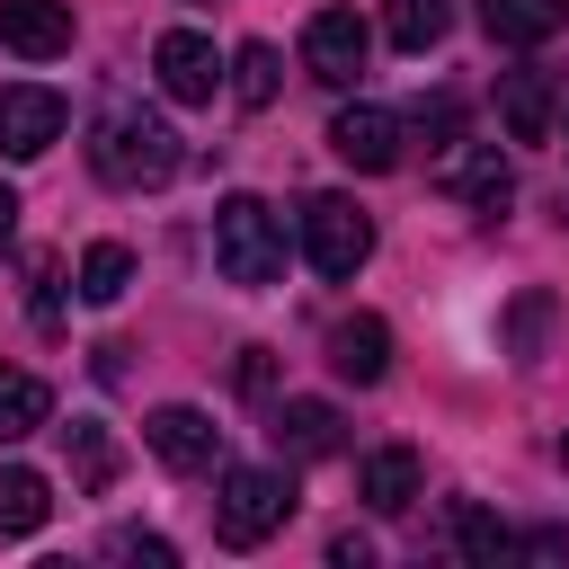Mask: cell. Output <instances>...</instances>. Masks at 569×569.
Listing matches in <instances>:
<instances>
[{"label": "cell", "instance_id": "7a4b0ae2", "mask_svg": "<svg viewBox=\"0 0 569 569\" xmlns=\"http://www.w3.org/2000/svg\"><path fill=\"white\" fill-rule=\"evenodd\" d=\"M213 267L231 284H249V293L284 276V222H276L267 196H222L213 204Z\"/></svg>", "mask_w": 569, "mask_h": 569}, {"label": "cell", "instance_id": "603a6c76", "mask_svg": "<svg viewBox=\"0 0 569 569\" xmlns=\"http://www.w3.org/2000/svg\"><path fill=\"white\" fill-rule=\"evenodd\" d=\"M453 542H462V560H516V533L498 525V516H480V507H453Z\"/></svg>", "mask_w": 569, "mask_h": 569}, {"label": "cell", "instance_id": "6da1fadb", "mask_svg": "<svg viewBox=\"0 0 569 569\" xmlns=\"http://www.w3.org/2000/svg\"><path fill=\"white\" fill-rule=\"evenodd\" d=\"M178 133L151 116V107H107L98 124H89V169L107 178V187H124V196H142V187H169L178 178Z\"/></svg>", "mask_w": 569, "mask_h": 569}, {"label": "cell", "instance_id": "d6986e66", "mask_svg": "<svg viewBox=\"0 0 569 569\" xmlns=\"http://www.w3.org/2000/svg\"><path fill=\"white\" fill-rule=\"evenodd\" d=\"M445 27H453V9H445V0H382V36H391L400 53H436V44H445Z\"/></svg>", "mask_w": 569, "mask_h": 569}, {"label": "cell", "instance_id": "ac0fdd59", "mask_svg": "<svg viewBox=\"0 0 569 569\" xmlns=\"http://www.w3.org/2000/svg\"><path fill=\"white\" fill-rule=\"evenodd\" d=\"M53 516V489H44V471H27V462H0V533H36Z\"/></svg>", "mask_w": 569, "mask_h": 569}, {"label": "cell", "instance_id": "ba28073f", "mask_svg": "<svg viewBox=\"0 0 569 569\" xmlns=\"http://www.w3.org/2000/svg\"><path fill=\"white\" fill-rule=\"evenodd\" d=\"M151 71H160V89H169L178 107H213V89H222V62H213V44H204L196 27H169V36L151 44Z\"/></svg>", "mask_w": 569, "mask_h": 569}, {"label": "cell", "instance_id": "4dcf8cb0", "mask_svg": "<svg viewBox=\"0 0 569 569\" xmlns=\"http://www.w3.org/2000/svg\"><path fill=\"white\" fill-rule=\"evenodd\" d=\"M560 462H569V436H560Z\"/></svg>", "mask_w": 569, "mask_h": 569}, {"label": "cell", "instance_id": "7402d4cb", "mask_svg": "<svg viewBox=\"0 0 569 569\" xmlns=\"http://www.w3.org/2000/svg\"><path fill=\"white\" fill-rule=\"evenodd\" d=\"M62 445H71L80 489H107V480H116V445H107V427H98V418H71V427H62Z\"/></svg>", "mask_w": 569, "mask_h": 569}, {"label": "cell", "instance_id": "ffe728a7", "mask_svg": "<svg viewBox=\"0 0 569 569\" xmlns=\"http://www.w3.org/2000/svg\"><path fill=\"white\" fill-rule=\"evenodd\" d=\"M133 284V249L124 240H89L80 249V302H124Z\"/></svg>", "mask_w": 569, "mask_h": 569}, {"label": "cell", "instance_id": "277c9868", "mask_svg": "<svg viewBox=\"0 0 569 569\" xmlns=\"http://www.w3.org/2000/svg\"><path fill=\"white\" fill-rule=\"evenodd\" d=\"M302 258H311L320 276H356V267L373 258V213H365L356 196H311V204H302Z\"/></svg>", "mask_w": 569, "mask_h": 569}, {"label": "cell", "instance_id": "83f0119b", "mask_svg": "<svg viewBox=\"0 0 569 569\" xmlns=\"http://www.w3.org/2000/svg\"><path fill=\"white\" fill-rule=\"evenodd\" d=\"M329 560H338V569H365L373 542H365V533H329Z\"/></svg>", "mask_w": 569, "mask_h": 569}, {"label": "cell", "instance_id": "8fae6325", "mask_svg": "<svg viewBox=\"0 0 569 569\" xmlns=\"http://www.w3.org/2000/svg\"><path fill=\"white\" fill-rule=\"evenodd\" d=\"M0 44L27 62L71 53V0H0Z\"/></svg>", "mask_w": 569, "mask_h": 569}, {"label": "cell", "instance_id": "cb8c5ba5", "mask_svg": "<svg viewBox=\"0 0 569 569\" xmlns=\"http://www.w3.org/2000/svg\"><path fill=\"white\" fill-rule=\"evenodd\" d=\"M542 329H551V302H542V293H525V302L507 311V356H516V365H533V356H542Z\"/></svg>", "mask_w": 569, "mask_h": 569}, {"label": "cell", "instance_id": "5bb4252c", "mask_svg": "<svg viewBox=\"0 0 569 569\" xmlns=\"http://www.w3.org/2000/svg\"><path fill=\"white\" fill-rule=\"evenodd\" d=\"M347 445V418L329 409V400H284L276 409V453L284 462H320V453H338Z\"/></svg>", "mask_w": 569, "mask_h": 569}, {"label": "cell", "instance_id": "f546056e", "mask_svg": "<svg viewBox=\"0 0 569 569\" xmlns=\"http://www.w3.org/2000/svg\"><path fill=\"white\" fill-rule=\"evenodd\" d=\"M9 231H18V196L0 187V249H9Z\"/></svg>", "mask_w": 569, "mask_h": 569}, {"label": "cell", "instance_id": "4316f807", "mask_svg": "<svg viewBox=\"0 0 569 569\" xmlns=\"http://www.w3.org/2000/svg\"><path fill=\"white\" fill-rule=\"evenodd\" d=\"M453 124H462V116H453V98H436V107H418V133H427V142H453Z\"/></svg>", "mask_w": 569, "mask_h": 569}, {"label": "cell", "instance_id": "f1b7e54d", "mask_svg": "<svg viewBox=\"0 0 569 569\" xmlns=\"http://www.w3.org/2000/svg\"><path fill=\"white\" fill-rule=\"evenodd\" d=\"M36 320H44V329L62 320V302H53V267H36Z\"/></svg>", "mask_w": 569, "mask_h": 569}, {"label": "cell", "instance_id": "9c48e42d", "mask_svg": "<svg viewBox=\"0 0 569 569\" xmlns=\"http://www.w3.org/2000/svg\"><path fill=\"white\" fill-rule=\"evenodd\" d=\"M329 151H338L347 169H365V178H373V169H400V116L356 98V107L329 116Z\"/></svg>", "mask_w": 569, "mask_h": 569}, {"label": "cell", "instance_id": "5b68a950", "mask_svg": "<svg viewBox=\"0 0 569 569\" xmlns=\"http://www.w3.org/2000/svg\"><path fill=\"white\" fill-rule=\"evenodd\" d=\"M365 53H373V36H365L356 9H320V18L302 27V71H311L320 89H356V80H365Z\"/></svg>", "mask_w": 569, "mask_h": 569}, {"label": "cell", "instance_id": "8992f818", "mask_svg": "<svg viewBox=\"0 0 569 569\" xmlns=\"http://www.w3.org/2000/svg\"><path fill=\"white\" fill-rule=\"evenodd\" d=\"M436 187H445L453 204H471V213H507V196H516V169H507V151H498V142H445V160H436Z\"/></svg>", "mask_w": 569, "mask_h": 569}, {"label": "cell", "instance_id": "30bf717a", "mask_svg": "<svg viewBox=\"0 0 569 569\" xmlns=\"http://www.w3.org/2000/svg\"><path fill=\"white\" fill-rule=\"evenodd\" d=\"M142 436H151V453H160L169 471H213V462H222V427H213L204 409H187V400L151 409V418H142Z\"/></svg>", "mask_w": 569, "mask_h": 569}, {"label": "cell", "instance_id": "d4e9b609", "mask_svg": "<svg viewBox=\"0 0 569 569\" xmlns=\"http://www.w3.org/2000/svg\"><path fill=\"white\" fill-rule=\"evenodd\" d=\"M107 551H116V560H142V569H178V551H169L160 533H107Z\"/></svg>", "mask_w": 569, "mask_h": 569}, {"label": "cell", "instance_id": "2e32d148", "mask_svg": "<svg viewBox=\"0 0 569 569\" xmlns=\"http://www.w3.org/2000/svg\"><path fill=\"white\" fill-rule=\"evenodd\" d=\"M560 18H569V0H480L489 44H551Z\"/></svg>", "mask_w": 569, "mask_h": 569}, {"label": "cell", "instance_id": "7c38bea8", "mask_svg": "<svg viewBox=\"0 0 569 569\" xmlns=\"http://www.w3.org/2000/svg\"><path fill=\"white\" fill-rule=\"evenodd\" d=\"M418 489H427V471H418V453H409V445H382V453H365V462H356V498H365L373 516H409V507H418Z\"/></svg>", "mask_w": 569, "mask_h": 569}, {"label": "cell", "instance_id": "484cf974", "mask_svg": "<svg viewBox=\"0 0 569 569\" xmlns=\"http://www.w3.org/2000/svg\"><path fill=\"white\" fill-rule=\"evenodd\" d=\"M240 391H249V400L276 391V356H267V347H240Z\"/></svg>", "mask_w": 569, "mask_h": 569}, {"label": "cell", "instance_id": "3957f363", "mask_svg": "<svg viewBox=\"0 0 569 569\" xmlns=\"http://www.w3.org/2000/svg\"><path fill=\"white\" fill-rule=\"evenodd\" d=\"M284 516H293V471H276V462H231V471H222L213 533H222L231 551H258L267 533H284Z\"/></svg>", "mask_w": 569, "mask_h": 569}, {"label": "cell", "instance_id": "e0dca14e", "mask_svg": "<svg viewBox=\"0 0 569 569\" xmlns=\"http://www.w3.org/2000/svg\"><path fill=\"white\" fill-rule=\"evenodd\" d=\"M53 418V391L27 373V365H0V445H18V436H36Z\"/></svg>", "mask_w": 569, "mask_h": 569}, {"label": "cell", "instance_id": "4fadbf2b", "mask_svg": "<svg viewBox=\"0 0 569 569\" xmlns=\"http://www.w3.org/2000/svg\"><path fill=\"white\" fill-rule=\"evenodd\" d=\"M498 116H507V142H551L560 98H551V80L525 62V71H507V80H498Z\"/></svg>", "mask_w": 569, "mask_h": 569}, {"label": "cell", "instance_id": "44dd1931", "mask_svg": "<svg viewBox=\"0 0 569 569\" xmlns=\"http://www.w3.org/2000/svg\"><path fill=\"white\" fill-rule=\"evenodd\" d=\"M231 89H240V107H276V89H284L276 44H240V53H231Z\"/></svg>", "mask_w": 569, "mask_h": 569}, {"label": "cell", "instance_id": "52a82bcc", "mask_svg": "<svg viewBox=\"0 0 569 569\" xmlns=\"http://www.w3.org/2000/svg\"><path fill=\"white\" fill-rule=\"evenodd\" d=\"M62 124H71V107H62L53 89H36V80H9V89H0V151H9V160L53 151Z\"/></svg>", "mask_w": 569, "mask_h": 569}, {"label": "cell", "instance_id": "9a60e30c", "mask_svg": "<svg viewBox=\"0 0 569 569\" xmlns=\"http://www.w3.org/2000/svg\"><path fill=\"white\" fill-rule=\"evenodd\" d=\"M329 365H338L347 382H382V373H391V329H382L373 311L338 320V329H329Z\"/></svg>", "mask_w": 569, "mask_h": 569}]
</instances>
